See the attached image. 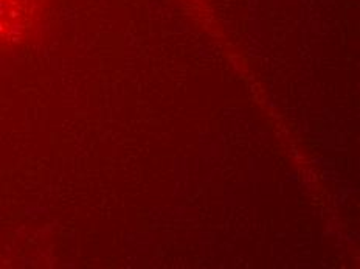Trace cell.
I'll use <instances>...</instances> for the list:
<instances>
[{"label":"cell","instance_id":"cell-1","mask_svg":"<svg viewBox=\"0 0 360 269\" xmlns=\"http://www.w3.org/2000/svg\"><path fill=\"white\" fill-rule=\"evenodd\" d=\"M41 0H0V44L14 42L28 32Z\"/></svg>","mask_w":360,"mask_h":269}]
</instances>
